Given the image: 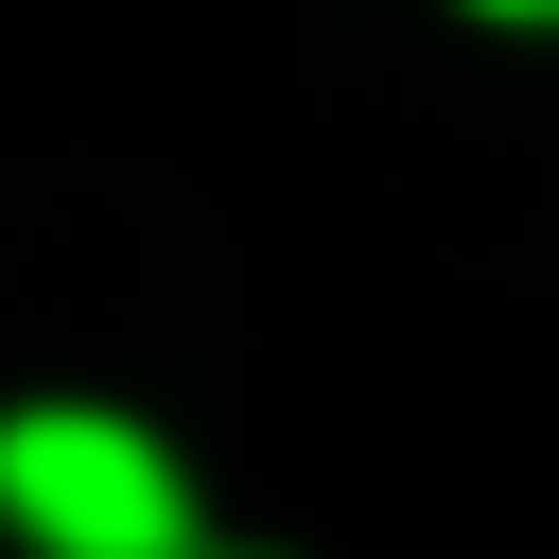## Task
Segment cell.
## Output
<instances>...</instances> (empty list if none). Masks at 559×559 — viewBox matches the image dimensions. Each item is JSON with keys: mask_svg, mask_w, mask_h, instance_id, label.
<instances>
[{"mask_svg": "<svg viewBox=\"0 0 559 559\" xmlns=\"http://www.w3.org/2000/svg\"><path fill=\"white\" fill-rule=\"evenodd\" d=\"M0 524L35 559H192V489L140 419L105 402H17L0 419Z\"/></svg>", "mask_w": 559, "mask_h": 559, "instance_id": "6da1fadb", "label": "cell"}, {"mask_svg": "<svg viewBox=\"0 0 559 559\" xmlns=\"http://www.w3.org/2000/svg\"><path fill=\"white\" fill-rule=\"evenodd\" d=\"M472 17H559V0H472Z\"/></svg>", "mask_w": 559, "mask_h": 559, "instance_id": "7a4b0ae2", "label": "cell"}]
</instances>
